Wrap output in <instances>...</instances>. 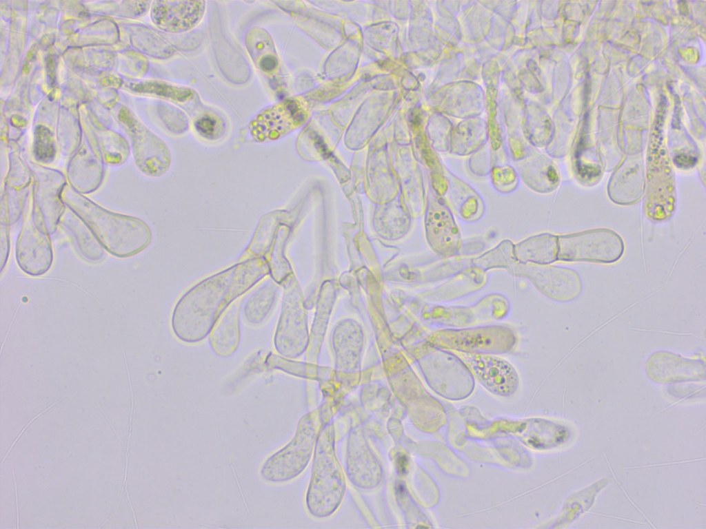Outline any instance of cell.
<instances>
[{"instance_id":"20","label":"cell","mask_w":706,"mask_h":529,"mask_svg":"<svg viewBox=\"0 0 706 529\" xmlns=\"http://www.w3.org/2000/svg\"><path fill=\"white\" fill-rule=\"evenodd\" d=\"M59 224L72 238L79 255L86 261L97 263L105 257L104 248L87 225L66 207Z\"/></svg>"},{"instance_id":"23","label":"cell","mask_w":706,"mask_h":529,"mask_svg":"<svg viewBox=\"0 0 706 529\" xmlns=\"http://www.w3.org/2000/svg\"><path fill=\"white\" fill-rule=\"evenodd\" d=\"M643 183L644 174L639 166L616 171L609 181V195L618 204H632L641 198Z\"/></svg>"},{"instance_id":"29","label":"cell","mask_w":706,"mask_h":529,"mask_svg":"<svg viewBox=\"0 0 706 529\" xmlns=\"http://www.w3.org/2000/svg\"><path fill=\"white\" fill-rule=\"evenodd\" d=\"M32 171L20 161H13L6 178L7 187L19 190L26 187L32 179Z\"/></svg>"},{"instance_id":"5","label":"cell","mask_w":706,"mask_h":529,"mask_svg":"<svg viewBox=\"0 0 706 529\" xmlns=\"http://www.w3.org/2000/svg\"><path fill=\"white\" fill-rule=\"evenodd\" d=\"M15 258L19 269L32 277L45 275L53 263L50 234L32 198L26 207L23 226L16 243Z\"/></svg>"},{"instance_id":"11","label":"cell","mask_w":706,"mask_h":529,"mask_svg":"<svg viewBox=\"0 0 706 529\" xmlns=\"http://www.w3.org/2000/svg\"><path fill=\"white\" fill-rule=\"evenodd\" d=\"M127 126L134 161L139 170L151 177H159L167 172L172 157L165 142L137 122L130 121Z\"/></svg>"},{"instance_id":"8","label":"cell","mask_w":706,"mask_h":529,"mask_svg":"<svg viewBox=\"0 0 706 529\" xmlns=\"http://www.w3.org/2000/svg\"><path fill=\"white\" fill-rule=\"evenodd\" d=\"M508 270L516 276L527 278L541 293L556 302L573 301L583 291L580 275L568 267L516 262Z\"/></svg>"},{"instance_id":"31","label":"cell","mask_w":706,"mask_h":529,"mask_svg":"<svg viewBox=\"0 0 706 529\" xmlns=\"http://www.w3.org/2000/svg\"><path fill=\"white\" fill-rule=\"evenodd\" d=\"M395 462L397 472L401 475H405L409 465L407 456L403 453H399L396 455Z\"/></svg>"},{"instance_id":"21","label":"cell","mask_w":706,"mask_h":529,"mask_svg":"<svg viewBox=\"0 0 706 529\" xmlns=\"http://www.w3.org/2000/svg\"><path fill=\"white\" fill-rule=\"evenodd\" d=\"M278 294V287L271 280L263 282L255 288L241 305L245 322L253 326L263 324L271 314Z\"/></svg>"},{"instance_id":"1","label":"cell","mask_w":706,"mask_h":529,"mask_svg":"<svg viewBox=\"0 0 706 529\" xmlns=\"http://www.w3.org/2000/svg\"><path fill=\"white\" fill-rule=\"evenodd\" d=\"M269 273L265 258L252 257L199 281L173 307V335L188 344L203 341L230 304Z\"/></svg>"},{"instance_id":"17","label":"cell","mask_w":706,"mask_h":529,"mask_svg":"<svg viewBox=\"0 0 706 529\" xmlns=\"http://www.w3.org/2000/svg\"><path fill=\"white\" fill-rule=\"evenodd\" d=\"M239 302L238 299L230 304L208 335L212 350L219 357L231 356L239 347L241 338Z\"/></svg>"},{"instance_id":"13","label":"cell","mask_w":706,"mask_h":529,"mask_svg":"<svg viewBox=\"0 0 706 529\" xmlns=\"http://www.w3.org/2000/svg\"><path fill=\"white\" fill-rule=\"evenodd\" d=\"M303 120L298 102L288 99L261 110L250 121L249 130L256 141L265 142L279 138Z\"/></svg>"},{"instance_id":"2","label":"cell","mask_w":706,"mask_h":529,"mask_svg":"<svg viewBox=\"0 0 706 529\" xmlns=\"http://www.w3.org/2000/svg\"><path fill=\"white\" fill-rule=\"evenodd\" d=\"M61 199L90 228L104 249L113 256L126 258L145 249L152 232L141 219L110 211L67 184Z\"/></svg>"},{"instance_id":"18","label":"cell","mask_w":706,"mask_h":529,"mask_svg":"<svg viewBox=\"0 0 706 529\" xmlns=\"http://www.w3.org/2000/svg\"><path fill=\"white\" fill-rule=\"evenodd\" d=\"M67 180L77 192L85 194L96 191L104 178V168L100 160L86 152H79L67 168Z\"/></svg>"},{"instance_id":"19","label":"cell","mask_w":706,"mask_h":529,"mask_svg":"<svg viewBox=\"0 0 706 529\" xmlns=\"http://www.w3.org/2000/svg\"><path fill=\"white\" fill-rule=\"evenodd\" d=\"M486 282L484 271L473 267L465 269L452 279L425 294L430 302H443L463 298L481 289Z\"/></svg>"},{"instance_id":"28","label":"cell","mask_w":706,"mask_h":529,"mask_svg":"<svg viewBox=\"0 0 706 529\" xmlns=\"http://www.w3.org/2000/svg\"><path fill=\"white\" fill-rule=\"evenodd\" d=\"M194 128L201 137L208 141H217L225 133L223 123L216 116L205 114L194 121Z\"/></svg>"},{"instance_id":"25","label":"cell","mask_w":706,"mask_h":529,"mask_svg":"<svg viewBox=\"0 0 706 529\" xmlns=\"http://www.w3.org/2000/svg\"><path fill=\"white\" fill-rule=\"evenodd\" d=\"M520 172L525 183L536 191L550 192L556 188L559 183L558 172L550 163L532 169L527 167Z\"/></svg>"},{"instance_id":"16","label":"cell","mask_w":706,"mask_h":529,"mask_svg":"<svg viewBox=\"0 0 706 529\" xmlns=\"http://www.w3.org/2000/svg\"><path fill=\"white\" fill-rule=\"evenodd\" d=\"M294 293H285L281 315L274 336L276 351L283 356L294 357L300 351V311Z\"/></svg>"},{"instance_id":"12","label":"cell","mask_w":706,"mask_h":529,"mask_svg":"<svg viewBox=\"0 0 706 529\" xmlns=\"http://www.w3.org/2000/svg\"><path fill=\"white\" fill-rule=\"evenodd\" d=\"M647 375L658 383L699 381L705 379V364L699 359L658 350L650 354L645 365Z\"/></svg>"},{"instance_id":"7","label":"cell","mask_w":706,"mask_h":529,"mask_svg":"<svg viewBox=\"0 0 706 529\" xmlns=\"http://www.w3.org/2000/svg\"><path fill=\"white\" fill-rule=\"evenodd\" d=\"M510 310L509 300L502 294L492 293L467 306L429 304L424 308L423 314L425 320L432 324L447 328H465L503 320Z\"/></svg>"},{"instance_id":"26","label":"cell","mask_w":706,"mask_h":529,"mask_svg":"<svg viewBox=\"0 0 706 529\" xmlns=\"http://www.w3.org/2000/svg\"><path fill=\"white\" fill-rule=\"evenodd\" d=\"M55 154L56 146L52 132L44 126H37L33 141L35 160L40 163L48 164L54 160Z\"/></svg>"},{"instance_id":"14","label":"cell","mask_w":706,"mask_h":529,"mask_svg":"<svg viewBox=\"0 0 706 529\" xmlns=\"http://www.w3.org/2000/svg\"><path fill=\"white\" fill-rule=\"evenodd\" d=\"M205 8L203 1H154L151 17L160 29L170 33H181L192 30L200 23Z\"/></svg>"},{"instance_id":"15","label":"cell","mask_w":706,"mask_h":529,"mask_svg":"<svg viewBox=\"0 0 706 529\" xmlns=\"http://www.w3.org/2000/svg\"><path fill=\"white\" fill-rule=\"evenodd\" d=\"M430 243L439 255L451 257L460 247L457 227L449 210L442 203L435 202L430 207L427 218Z\"/></svg>"},{"instance_id":"24","label":"cell","mask_w":706,"mask_h":529,"mask_svg":"<svg viewBox=\"0 0 706 529\" xmlns=\"http://www.w3.org/2000/svg\"><path fill=\"white\" fill-rule=\"evenodd\" d=\"M514 246L509 240L503 241L495 248L472 260V266L483 271L496 268L509 269L517 262Z\"/></svg>"},{"instance_id":"27","label":"cell","mask_w":706,"mask_h":529,"mask_svg":"<svg viewBox=\"0 0 706 529\" xmlns=\"http://www.w3.org/2000/svg\"><path fill=\"white\" fill-rule=\"evenodd\" d=\"M141 89L144 92L155 94L179 102L188 101L194 95L192 90L189 88L175 86L165 83H145Z\"/></svg>"},{"instance_id":"22","label":"cell","mask_w":706,"mask_h":529,"mask_svg":"<svg viewBox=\"0 0 706 529\" xmlns=\"http://www.w3.org/2000/svg\"><path fill=\"white\" fill-rule=\"evenodd\" d=\"M517 262L549 264L557 260L558 237L541 234L529 237L514 246Z\"/></svg>"},{"instance_id":"9","label":"cell","mask_w":706,"mask_h":529,"mask_svg":"<svg viewBox=\"0 0 706 529\" xmlns=\"http://www.w3.org/2000/svg\"><path fill=\"white\" fill-rule=\"evenodd\" d=\"M454 352L465 364L474 378L490 393L510 397L518 390V372L506 360L492 354Z\"/></svg>"},{"instance_id":"6","label":"cell","mask_w":706,"mask_h":529,"mask_svg":"<svg viewBox=\"0 0 706 529\" xmlns=\"http://www.w3.org/2000/svg\"><path fill=\"white\" fill-rule=\"evenodd\" d=\"M625 244L615 231L598 228L558 237L557 260L611 264L623 256Z\"/></svg>"},{"instance_id":"3","label":"cell","mask_w":706,"mask_h":529,"mask_svg":"<svg viewBox=\"0 0 706 529\" xmlns=\"http://www.w3.org/2000/svg\"><path fill=\"white\" fill-rule=\"evenodd\" d=\"M419 353L421 369L436 392L452 400L463 399L471 394L474 378L454 351L434 346L426 340Z\"/></svg>"},{"instance_id":"10","label":"cell","mask_w":706,"mask_h":529,"mask_svg":"<svg viewBox=\"0 0 706 529\" xmlns=\"http://www.w3.org/2000/svg\"><path fill=\"white\" fill-rule=\"evenodd\" d=\"M32 199L41 213L46 229L53 234L66 209L61 199V193L67 185L66 178L60 171L43 167H34Z\"/></svg>"},{"instance_id":"4","label":"cell","mask_w":706,"mask_h":529,"mask_svg":"<svg viewBox=\"0 0 706 529\" xmlns=\"http://www.w3.org/2000/svg\"><path fill=\"white\" fill-rule=\"evenodd\" d=\"M426 340L434 346L452 351L492 355L507 353L517 343L515 332L505 325L444 328Z\"/></svg>"},{"instance_id":"30","label":"cell","mask_w":706,"mask_h":529,"mask_svg":"<svg viewBox=\"0 0 706 529\" xmlns=\"http://www.w3.org/2000/svg\"><path fill=\"white\" fill-rule=\"evenodd\" d=\"M1 203V270L3 271L7 262L10 251V218L6 193L2 194Z\"/></svg>"}]
</instances>
